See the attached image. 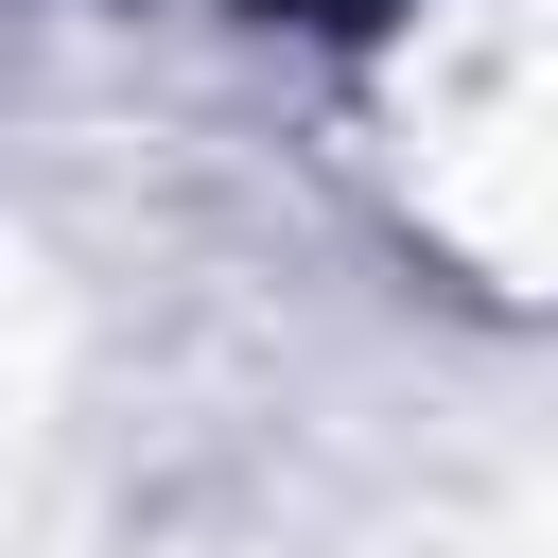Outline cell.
I'll list each match as a JSON object with an SVG mask.
<instances>
[{
  "instance_id": "cell-1",
  "label": "cell",
  "mask_w": 558,
  "mask_h": 558,
  "mask_svg": "<svg viewBox=\"0 0 558 558\" xmlns=\"http://www.w3.org/2000/svg\"><path fill=\"white\" fill-rule=\"evenodd\" d=\"M262 17H384V0H262Z\"/></svg>"
}]
</instances>
